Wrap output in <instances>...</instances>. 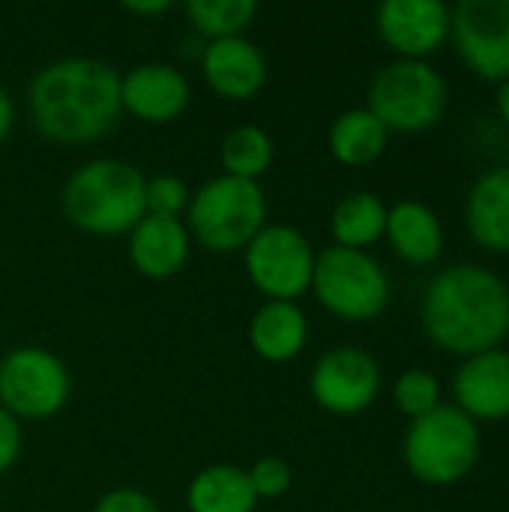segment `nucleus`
<instances>
[{"label": "nucleus", "instance_id": "16", "mask_svg": "<svg viewBox=\"0 0 509 512\" xmlns=\"http://www.w3.org/2000/svg\"><path fill=\"white\" fill-rule=\"evenodd\" d=\"M129 261L144 279H171L177 276L192 252V237L183 219L144 216L129 231Z\"/></svg>", "mask_w": 509, "mask_h": 512}, {"label": "nucleus", "instance_id": "11", "mask_svg": "<svg viewBox=\"0 0 509 512\" xmlns=\"http://www.w3.org/2000/svg\"><path fill=\"white\" fill-rule=\"evenodd\" d=\"M450 42L483 81H509V0H462L450 6Z\"/></svg>", "mask_w": 509, "mask_h": 512}, {"label": "nucleus", "instance_id": "10", "mask_svg": "<svg viewBox=\"0 0 509 512\" xmlns=\"http://www.w3.org/2000/svg\"><path fill=\"white\" fill-rule=\"evenodd\" d=\"M381 366L357 345H336L324 351L309 375V393L315 405L333 417H360L381 396Z\"/></svg>", "mask_w": 509, "mask_h": 512}, {"label": "nucleus", "instance_id": "27", "mask_svg": "<svg viewBox=\"0 0 509 512\" xmlns=\"http://www.w3.org/2000/svg\"><path fill=\"white\" fill-rule=\"evenodd\" d=\"M246 474H249V483H252L258 501H261V498H267V501L282 498V495H288L291 486H294V471H291V465H288L285 459H279V456H261Z\"/></svg>", "mask_w": 509, "mask_h": 512}, {"label": "nucleus", "instance_id": "15", "mask_svg": "<svg viewBox=\"0 0 509 512\" xmlns=\"http://www.w3.org/2000/svg\"><path fill=\"white\" fill-rule=\"evenodd\" d=\"M201 75L216 96L228 102H246L264 90L270 72L264 51L249 36H231L204 45Z\"/></svg>", "mask_w": 509, "mask_h": 512}, {"label": "nucleus", "instance_id": "9", "mask_svg": "<svg viewBox=\"0 0 509 512\" xmlns=\"http://www.w3.org/2000/svg\"><path fill=\"white\" fill-rule=\"evenodd\" d=\"M315 249L309 237L294 225H264L243 249V267L249 282L267 300L297 303L312 288Z\"/></svg>", "mask_w": 509, "mask_h": 512}, {"label": "nucleus", "instance_id": "32", "mask_svg": "<svg viewBox=\"0 0 509 512\" xmlns=\"http://www.w3.org/2000/svg\"><path fill=\"white\" fill-rule=\"evenodd\" d=\"M495 111H498L501 123L509 129V81L498 84V90H495Z\"/></svg>", "mask_w": 509, "mask_h": 512}, {"label": "nucleus", "instance_id": "20", "mask_svg": "<svg viewBox=\"0 0 509 512\" xmlns=\"http://www.w3.org/2000/svg\"><path fill=\"white\" fill-rule=\"evenodd\" d=\"M387 144H390L387 126L366 105L342 111L327 129L330 156L345 168L375 165L387 153Z\"/></svg>", "mask_w": 509, "mask_h": 512}, {"label": "nucleus", "instance_id": "17", "mask_svg": "<svg viewBox=\"0 0 509 512\" xmlns=\"http://www.w3.org/2000/svg\"><path fill=\"white\" fill-rule=\"evenodd\" d=\"M465 228L480 249L509 255V165H495L471 183Z\"/></svg>", "mask_w": 509, "mask_h": 512}, {"label": "nucleus", "instance_id": "19", "mask_svg": "<svg viewBox=\"0 0 509 512\" xmlns=\"http://www.w3.org/2000/svg\"><path fill=\"white\" fill-rule=\"evenodd\" d=\"M309 342V318L297 303L267 300L249 321V345L267 363H291Z\"/></svg>", "mask_w": 509, "mask_h": 512}, {"label": "nucleus", "instance_id": "14", "mask_svg": "<svg viewBox=\"0 0 509 512\" xmlns=\"http://www.w3.org/2000/svg\"><path fill=\"white\" fill-rule=\"evenodd\" d=\"M120 99L123 111L141 123L165 126L186 114L192 102L189 78L171 63H138L126 75H120Z\"/></svg>", "mask_w": 509, "mask_h": 512}, {"label": "nucleus", "instance_id": "2", "mask_svg": "<svg viewBox=\"0 0 509 512\" xmlns=\"http://www.w3.org/2000/svg\"><path fill=\"white\" fill-rule=\"evenodd\" d=\"M33 126L60 147L99 141L123 114L120 72L96 57H60L27 87Z\"/></svg>", "mask_w": 509, "mask_h": 512}, {"label": "nucleus", "instance_id": "24", "mask_svg": "<svg viewBox=\"0 0 509 512\" xmlns=\"http://www.w3.org/2000/svg\"><path fill=\"white\" fill-rule=\"evenodd\" d=\"M186 21L195 33H201L207 42L246 36V27L258 15L255 0H189L183 6Z\"/></svg>", "mask_w": 509, "mask_h": 512}, {"label": "nucleus", "instance_id": "6", "mask_svg": "<svg viewBox=\"0 0 509 512\" xmlns=\"http://www.w3.org/2000/svg\"><path fill=\"white\" fill-rule=\"evenodd\" d=\"M366 108L390 135L429 132L450 108V84L429 60H390L372 75Z\"/></svg>", "mask_w": 509, "mask_h": 512}, {"label": "nucleus", "instance_id": "25", "mask_svg": "<svg viewBox=\"0 0 509 512\" xmlns=\"http://www.w3.org/2000/svg\"><path fill=\"white\" fill-rule=\"evenodd\" d=\"M393 402L399 414H405L408 420H420L444 405L441 378L429 369H405L393 381Z\"/></svg>", "mask_w": 509, "mask_h": 512}, {"label": "nucleus", "instance_id": "29", "mask_svg": "<svg viewBox=\"0 0 509 512\" xmlns=\"http://www.w3.org/2000/svg\"><path fill=\"white\" fill-rule=\"evenodd\" d=\"M24 447V435H21V420H15L9 411L0 408V474H6Z\"/></svg>", "mask_w": 509, "mask_h": 512}, {"label": "nucleus", "instance_id": "28", "mask_svg": "<svg viewBox=\"0 0 509 512\" xmlns=\"http://www.w3.org/2000/svg\"><path fill=\"white\" fill-rule=\"evenodd\" d=\"M93 512H162L159 504L147 495V492H138V489H111L105 492Z\"/></svg>", "mask_w": 509, "mask_h": 512}, {"label": "nucleus", "instance_id": "26", "mask_svg": "<svg viewBox=\"0 0 509 512\" xmlns=\"http://www.w3.org/2000/svg\"><path fill=\"white\" fill-rule=\"evenodd\" d=\"M189 201H192V189H189L177 174H156V177H147V186H144V207H147V216L180 219V216H186Z\"/></svg>", "mask_w": 509, "mask_h": 512}, {"label": "nucleus", "instance_id": "7", "mask_svg": "<svg viewBox=\"0 0 509 512\" xmlns=\"http://www.w3.org/2000/svg\"><path fill=\"white\" fill-rule=\"evenodd\" d=\"M309 291L333 318L348 324H369L381 318L393 297L384 264L369 252L342 246H330L315 258Z\"/></svg>", "mask_w": 509, "mask_h": 512}, {"label": "nucleus", "instance_id": "1", "mask_svg": "<svg viewBox=\"0 0 509 512\" xmlns=\"http://www.w3.org/2000/svg\"><path fill=\"white\" fill-rule=\"evenodd\" d=\"M420 321L429 342L453 357L501 348L509 339V282L483 264H450L429 279Z\"/></svg>", "mask_w": 509, "mask_h": 512}, {"label": "nucleus", "instance_id": "23", "mask_svg": "<svg viewBox=\"0 0 509 512\" xmlns=\"http://www.w3.org/2000/svg\"><path fill=\"white\" fill-rule=\"evenodd\" d=\"M276 156V144L267 135V129L255 126V123H243L234 126L222 144H219V162H222V174L237 177V180H249L258 183Z\"/></svg>", "mask_w": 509, "mask_h": 512}, {"label": "nucleus", "instance_id": "5", "mask_svg": "<svg viewBox=\"0 0 509 512\" xmlns=\"http://www.w3.org/2000/svg\"><path fill=\"white\" fill-rule=\"evenodd\" d=\"M267 225V195L261 183L216 174L192 192L186 210L189 237L210 252H243Z\"/></svg>", "mask_w": 509, "mask_h": 512}, {"label": "nucleus", "instance_id": "30", "mask_svg": "<svg viewBox=\"0 0 509 512\" xmlns=\"http://www.w3.org/2000/svg\"><path fill=\"white\" fill-rule=\"evenodd\" d=\"M12 126H15V102H12V96L6 93V87H0V147L6 144Z\"/></svg>", "mask_w": 509, "mask_h": 512}, {"label": "nucleus", "instance_id": "13", "mask_svg": "<svg viewBox=\"0 0 509 512\" xmlns=\"http://www.w3.org/2000/svg\"><path fill=\"white\" fill-rule=\"evenodd\" d=\"M453 405L477 426L509 420V348L465 357L450 381Z\"/></svg>", "mask_w": 509, "mask_h": 512}, {"label": "nucleus", "instance_id": "4", "mask_svg": "<svg viewBox=\"0 0 509 512\" xmlns=\"http://www.w3.org/2000/svg\"><path fill=\"white\" fill-rule=\"evenodd\" d=\"M480 456L483 432L453 402H444L432 414L411 420L402 438V459L408 474L432 489L465 483L480 465Z\"/></svg>", "mask_w": 509, "mask_h": 512}, {"label": "nucleus", "instance_id": "12", "mask_svg": "<svg viewBox=\"0 0 509 512\" xmlns=\"http://www.w3.org/2000/svg\"><path fill=\"white\" fill-rule=\"evenodd\" d=\"M375 30L396 60H429L450 42V6L441 0H384Z\"/></svg>", "mask_w": 509, "mask_h": 512}, {"label": "nucleus", "instance_id": "21", "mask_svg": "<svg viewBox=\"0 0 509 512\" xmlns=\"http://www.w3.org/2000/svg\"><path fill=\"white\" fill-rule=\"evenodd\" d=\"M387 204L381 195L357 189L339 198V204L330 213V237L333 246L369 252L378 240H384L387 231Z\"/></svg>", "mask_w": 509, "mask_h": 512}, {"label": "nucleus", "instance_id": "18", "mask_svg": "<svg viewBox=\"0 0 509 512\" xmlns=\"http://www.w3.org/2000/svg\"><path fill=\"white\" fill-rule=\"evenodd\" d=\"M384 240L390 243L396 258H402L405 264L429 267L441 261L444 246H447V231H444L441 216L429 204L417 198H405L387 210Z\"/></svg>", "mask_w": 509, "mask_h": 512}, {"label": "nucleus", "instance_id": "8", "mask_svg": "<svg viewBox=\"0 0 509 512\" xmlns=\"http://www.w3.org/2000/svg\"><path fill=\"white\" fill-rule=\"evenodd\" d=\"M72 378L48 348L21 345L0 360V408L15 420H48L66 408Z\"/></svg>", "mask_w": 509, "mask_h": 512}, {"label": "nucleus", "instance_id": "22", "mask_svg": "<svg viewBox=\"0 0 509 512\" xmlns=\"http://www.w3.org/2000/svg\"><path fill=\"white\" fill-rule=\"evenodd\" d=\"M258 495L249 474L237 465H210L186 486L189 512H255Z\"/></svg>", "mask_w": 509, "mask_h": 512}, {"label": "nucleus", "instance_id": "3", "mask_svg": "<svg viewBox=\"0 0 509 512\" xmlns=\"http://www.w3.org/2000/svg\"><path fill=\"white\" fill-rule=\"evenodd\" d=\"M147 177L138 165L114 156H99L78 165L60 192V207L69 225L93 237L129 234L144 216Z\"/></svg>", "mask_w": 509, "mask_h": 512}, {"label": "nucleus", "instance_id": "31", "mask_svg": "<svg viewBox=\"0 0 509 512\" xmlns=\"http://www.w3.org/2000/svg\"><path fill=\"white\" fill-rule=\"evenodd\" d=\"M123 9L132 12V15H141V18H153V15L168 12L171 3H168V0H156V3H123Z\"/></svg>", "mask_w": 509, "mask_h": 512}]
</instances>
